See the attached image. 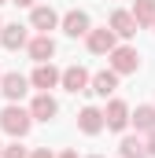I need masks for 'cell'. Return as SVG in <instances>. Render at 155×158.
<instances>
[{"label":"cell","mask_w":155,"mask_h":158,"mask_svg":"<svg viewBox=\"0 0 155 158\" xmlns=\"http://www.w3.org/2000/svg\"><path fill=\"white\" fill-rule=\"evenodd\" d=\"M107 30H111L115 37L129 40V37H137V30H140V26L133 22V15H129V11H115V15H111V22H107Z\"/></svg>","instance_id":"15"},{"label":"cell","mask_w":155,"mask_h":158,"mask_svg":"<svg viewBox=\"0 0 155 158\" xmlns=\"http://www.w3.org/2000/svg\"><path fill=\"white\" fill-rule=\"evenodd\" d=\"M55 158H78V151H74V147H67L63 155H55Z\"/></svg>","instance_id":"23"},{"label":"cell","mask_w":155,"mask_h":158,"mask_svg":"<svg viewBox=\"0 0 155 158\" xmlns=\"http://www.w3.org/2000/svg\"><path fill=\"white\" fill-rule=\"evenodd\" d=\"M0 4H7V0H0Z\"/></svg>","instance_id":"25"},{"label":"cell","mask_w":155,"mask_h":158,"mask_svg":"<svg viewBox=\"0 0 155 158\" xmlns=\"http://www.w3.org/2000/svg\"><path fill=\"white\" fill-rule=\"evenodd\" d=\"M0 158H30V151H26V147H19V140H15L11 147H4V151H0Z\"/></svg>","instance_id":"19"},{"label":"cell","mask_w":155,"mask_h":158,"mask_svg":"<svg viewBox=\"0 0 155 158\" xmlns=\"http://www.w3.org/2000/svg\"><path fill=\"white\" fill-rule=\"evenodd\" d=\"M0 92H4L7 103H19V99L30 92V77H22V74H4V77H0Z\"/></svg>","instance_id":"8"},{"label":"cell","mask_w":155,"mask_h":158,"mask_svg":"<svg viewBox=\"0 0 155 158\" xmlns=\"http://www.w3.org/2000/svg\"><path fill=\"white\" fill-rule=\"evenodd\" d=\"M133 22L137 26H152L155 22V0H133Z\"/></svg>","instance_id":"17"},{"label":"cell","mask_w":155,"mask_h":158,"mask_svg":"<svg viewBox=\"0 0 155 158\" xmlns=\"http://www.w3.org/2000/svg\"><path fill=\"white\" fill-rule=\"evenodd\" d=\"M89 77H92V74H89V70H85V66H67V70H59V85H63V88H67V92H89Z\"/></svg>","instance_id":"7"},{"label":"cell","mask_w":155,"mask_h":158,"mask_svg":"<svg viewBox=\"0 0 155 158\" xmlns=\"http://www.w3.org/2000/svg\"><path fill=\"white\" fill-rule=\"evenodd\" d=\"M78 129H81L85 136H100V132H104V110H100V107H85V110L78 114Z\"/></svg>","instance_id":"14"},{"label":"cell","mask_w":155,"mask_h":158,"mask_svg":"<svg viewBox=\"0 0 155 158\" xmlns=\"http://www.w3.org/2000/svg\"><path fill=\"white\" fill-rule=\"evenodd\" d=\"M152 30H155V22H152Z\"/></svg>","instance_id":"29"},{"label":"cell","mask_w":155,"mask_h":158,"mask_svg":"<svg viewBox=\"0 0 155 158\" xmlns=\"http://www.w3.org/2000/svg\"><path fill=\"white\" fill-rule=\"evenodd\" d=\"M7 4H19V7H33L37 0H7Z\"/></svg>","instance_id":"22"},{"label":"cell","mask_w":155,"mask_h":158,"mask_svg":"<svg viewBox=\"0 0 155 158\" xmlns=\"http://www.w3.org/2000/svg\"><path fill=\"white\" fill-rule=\"evenodd\" d=\"M118 155H122V158H148V151H144V140L126 136V140L118 143Z\"/></svg>","instance_id":"18"},{"label":"cell","mask_w":155,"mask_h":158,"mask_svg":"<svg viewBox=\"0 0 155 158\" xmlns=\"http://www.w3.org/2000/svg\"><path fill=\"white\" fill-rule=\"evenodd\" d=\"M0 151H4V143H0Z\"/></svg>","instance_id":"28"},{"label":"cell","mask_w":155,"mask_h":158,"mask_svg":"<svg viewBox=\"0 0 155 158\" xmlns=\"http://www.w3.org/2000/svg\"><path fill=\"white\" fill-rule=\"evenodd\" d=\"M129 125H137V132H152L155 129V107L140 103L137 110H129Z\"/></svg>","instance_id":"16"},{"label":"cell","mask_w":155,"mask_h":158,"mask_svg":"<svg viewBox=\"0 0 155 158\" xmlns=\"http://www.w3.org/2000/svg\"><path fill=\"white\" fill-rule=\"evenodd\" d=\"M126 125H129V107H126L122 99H111V103H107V110H104V129L122 132Z\"/></svg>","instance_id":"10"},{"label":"cell","mask_w":155,"mask_h":158,"mask_svg":"<svg viewBox=\"0 0 155 158\" xmlns=\"http://www.w3.org/2000/svg\"><path fill=\"white\" fill-rule=\"evenodd\" d=\"M89 158H104V155H89Z\"/></svg>","instance_id":"24"},{"label":"cell","mask_w":155,"mask_h":158,"mask_svg":"<svg viewBox=\"0 0 155 158\" xmlns=\"http://www.w3.org/2000/svg\"><path fill=\"white\" fill-rule=\"evenodd\" d=\"M144 151H148V158H155V129L148 132V140H144Z\"/></svg>","instance_id":"20"},{"label":"cell","mask_w":155,"mask_h":158,"mask_svg":"<svg viewBox=\"0 0 155 158\" xmlns=\"http://www.w3.org/2000/svg\"><path fill=\"white\" fill-rule=\"evenodd\" d=\"M30 158H55V155H52L48 147H33V151H30Z\"/></svg>","instance_id":"21"},{"label":"cell","mask_w":155,"mask_h":158,"mask_svg":"<svg viewBox=\"0 0 155 158\" xmlns=\"http://www.w3.org/2000/svg\"><path fill=\"white\" fill-rule=\"evenodd\" d=\"M0 77H4V70H0Z\"/></svg>","instance_id":"27"},{"label":"cell","mask_w":155,"mask_h":158,"mask_svg":"<svg viewBox=\"0 0 155 158\" xmlns=\"http://www.w3.org/2000/svg\"><path fill=\"white\" fill-rule=\"evenodd\" d=\"M0 26H4V19H0Z\"/></svg>","instance_id":"26"},{"label":"cell","mask_w":155,"mask_h":158,"mask_svg":"<svg viewBox=\"0 0 155 158\" xmlns=\"http://www.w3.org/2000/svg\"><path fill=\"white\" fill-rule=\"evenodd\" d=\"M115 88H118V74L111 70V66L89 77V92H92V96H100V99H107V96H111Z\"/></svg>","instance_id":"12"},{"label":"cell","mask_w":155,"mask_h":158,"mask_svg":"<svg viewBox=\"0 0 155 158\" xmlns=\"http://www.w3.org/2000/svg\"><path fill=\"white\" fill-rule=\"evenodd\" d=\"M115 44H118V37L107 30V26H104V30H89V33H85V48H89L92 55H107Z\"/></svg>","instance_id":"9"},{"label":"cell","mask_w":155,"mask_h":158,"mask_svg":"<svg viewBox=\"0 0 155 158\" xmlns=\"http://www.w3.org/2000/svg\"><path fill=\"white\" fill-rule=\"evenodd\" d=\"M59 30L67 33V37H85L89 30H92V19H89V11H67L63 19H59Z\"/></svg>","instance_id":"3"},{"label":"cell","mask_w":155,"mask_h":158,"mask_svg":"<svg viewBox=\"0 0 155 158\" xmlns=\"http://www.w3.org/2000/svg\"><path fill=\"white\" fill-rule=\"evenodd\" d=\"M26 40H30V30H26V26H19V22H7V26H0V44H4L7 52H19V48H26Z\"/></svg>","instance_id":"11"},{"label":"cell","mask_w":155,"mask_h":158,"mask_svg":"<svg viewBox=\"0 0 155 158\" xmlns=\"http://www.w3.org/2000/svg\"><path fill=\"white\" fill-rule=\"evenodd\" d=\"M26 52H30L33 63H52V55H55V40H52V33L30 37V40H26Z\"/></svg>","instance_id":"6"},{"label":"cell","mask_w":155,"mask_h":158,"mask_svg":"<svg viewBox=\"0 0 155 158\" xmlns=\"http://www.w3.org/2000/svg\"><path fill=\"white\" fill-rule=\"evenodd\" d=\"M0 129H4L7 136L22 140V136L33 129V118H30V110H26V107H19V103H7V107L0 110Z\"/></svg>","instance_id":"1"},{"label":"cell","mask_w":155,"mask_h":158,"mask_svg":"<svg viewBox=\"0 0 155 158\" xmlns=\"http://www.w3.org/2000/svg\"><path fill=\"white\" fill-rule=\"evenodd\" d=\"M30 85H33L37 92H52V88L59 85V70H55L52 63H37V70L30 74Z\"/></svg>","instance_id":"13"},{"label":"cell","mask_w":155,"mask_h":158,"mask_svg":"<svg viewBox=\"0 0 155 158\" xmlns=\"http://www.w3.org/2000/svg\"><path fill=\"white\" fill-rule=\"evenodd\" d=\"M26 110H30V118H33V121H52L55 114H59V103H55L52 92H37L33 103H30Z\"/></svg>","instance_id":"4"},{"label":"cell","mask_w":155,"mask_h":158,"mask_svg":"<svg viewBox=\"0 0 155 158\" xmlns=\"http://www.w3.org/2000/svg\"><path fill=\"white\" fill-rule=\"evenodd\" d=\"M107 63H111V70H115L118 77H122V74H137V70H140V55H137V48H133V44H115V48L107 52Z\"/></svg>","instance_id":"2"},{"label":"cell","mask_w":155,"mask_h":158,"mask_svg":"<svg viewBox=\"0 0 155 158\" xmlns=\"http://www.w3.org/2000/svg\"><path fill=\"white\" fill-rule=\"evenodd\" d=\"M59 26V15L48 7V4H33L30 7V30H37V33H52Z\"/></svg>","instance_id":"5"}]
</instances>
